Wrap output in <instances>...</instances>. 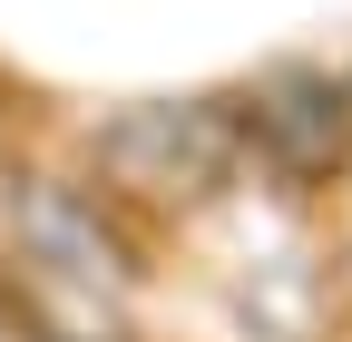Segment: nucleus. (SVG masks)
I'll list each match as a JSON object with an SVG mask.
<instances>
[{"label": "nucleus", "mask_w": 352, "mask_h": 342, "mask_svg": "<svg viewBox=\"0 0 352 342\" xmlns=\"http://www.w3.org/2000/svg\"><path fill=\"white\" fill-rule=\"evenodd\" d=\"M98 176L108 196H147V205H206L245 176V127L235 98H157L127 108L98 137Z\"/></svg>", "instance_id": "obj_1"}, {"label": "nucleus", "mask_w": 352, "mask_h": 342, "mask_svg": "<svg viewBox=\"0 0 352 342\" xmlns=\"http://www.w3.org/2000/svg\"><path fill=\"white\" fill-rule=\"evenodd\" d=\"M235 127H245V166L264 176H333L352 157V78H314V69H274L235 89Z\"/></svg>", "instance_id": "obj_2"}, {"label": "nucleus", "mask_w": 352, "mask_h": 342, "mask_svg": "<svg viewBox=\"0 0 352 342\" xmlns=\"http://www.w3.org/2000/svg\"><path fill=\"white\" fill-rule=\"evenodd\" d=\"M0 342H39V323H30V313L10 304V293H0Z\"/></svg>", "instance_id": "obj_3"}]
</instances>
